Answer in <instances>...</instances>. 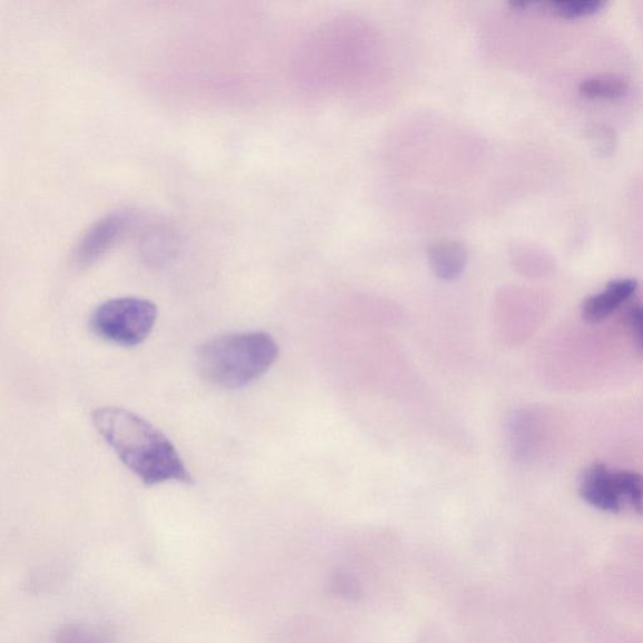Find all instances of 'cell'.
<instances>
[{
    "label": "cell",
    "mask_w": 643,
    "mask_h": 643,
    "mask_svg": "<svg viewBox=\"0 0 643 643\" xmlns=\"http://www.w3.org/2000/svg\"><path fill=\"white\" fill-rule=\"evenodd\" d=\"M92 422L121 463L146 486L169 482L192 484L177 447L158 427L128 408H97Z\"/></svg>",
    "instance_id": "obj_1"
},
{
    "label": "cell",
    "mask_w": 643,
    "mask_h": 643,
    "mask_svg": "<svg viewBox=\"0 0 643 643\" xmlns=\"http://www.w3.org/2000/svg\"><path fill=\"white\" fill-rule=\"evenodd\" d=\"M279 347L266 333L220 336L204 344L197 365L204 379L222 388H240L257 382L276 364Z\"/></svg>",
    "instance_id": "obj_2"
},
{
    "label": "cell",
    "mask_w": 643,
    "mask_h": 643,
    "mask_svg": "<svg viewBox=\"0 0 643 643\" xmlns=\"http://www.w3.org/2000/svg\"><path fill=\"white\" fill-rule=\"evenodd\" d=\"M158 315V307L149 299L112 298L92 311L90 328L96 337L106 343L136 347L151 335Z\"/></svg>",
    "instance_id": "obj_3"
},
{
    "label": "cell",
    "mask_w": 643,
    "mask_h": 643,
    "mask_svg": "<svg viewBox=\"0 0 643 643\" xmlns=\"http://www.w3.org/2000/svg\"><path fill=\"white\" fill-rule=\"evenodd\" d=\"M580 493L584 501L603 512L619 513L622 510V496L615 475L603 464H592L583 472Z\"/></svg>",
    "instance_id": "obj_4"
},
{
    "label": "cell",
    "mask_w": 643,
    "mask_h": 643,
    "mask_svg": "<svg viewBox=\"0 0 643 643\" xmlns=\"http://www.w3.org/2000/svg\"><path fill=\"white\" fill-rule=\"evenodd\" d=\"M639 288L635 279H617L611 281L605 290L593 295L583 301L582 316L584 320L590 324H599V322L606 319L620 306L635 295Z\"/></svg>",
    "instance_id": "obj_5"
},
{
    "label": "cell",
    "mask_w": 643,
    "mask_h": 643,
    "mask_svg": "<svg viewBox=\"0 0 643 643\" xmlns=\"http://www.w3.org/2000/svg\"><path fill=\"white\" fill-rule=\"evenodd\" d=\"M428 263L437 278L453 281L461 278L466 263L467 251L457 241H438L427 251Z\"/></svg>",
    "instance_id": "obj_6"
},
{
    "label": "cell",
    "mask_w": 643,
    "mask_h": 643,
    "mask_svg": "<svg viewBox=\"0 0 643 643\" xmlns=\"http://www.w3.org/2000/svg\"><path fill=\"white\" fill-rule=\"evenodd\" d=\"M515 9L525 12H545L564 19L590 17L606 7L601 0H551V2H515Z\"/></svg>",
    "instance_id": "obj_7"
},
{
    "label": "cell",
    "mask_w": 643,
    "mask_h": 643,
    "mask_svg": "<svg viewBox=\"0 0 643 643\" xmlns=\"http://www.w3.org/2000/svg\"><path fill=\"white\" fill-rule=\"evenodd\" d=\"M578 91L586 100L617 101L625 99L630 83L620 76L602 75L581 82Z\"/></svg>",
    "instance_id": "obj_8"
},
{
    "label": "cell",
    "mask_w": 643,
    "mask_h": 643,
    "mask_svg": "<svg viewBox=\"0 0 643 643\" xmlns=\"http://www.w3.org/2000/svg\"><path fill=\"white\" fill-rule=\"evenodd\" d=\"M615 481L622 498H625L632 505V508L639 513L643 511V476L633 472H616Z\"/></svg>",
    "instance_id": "obj_9"
},
{
    "label": "cell",
    "mask_w": 643,
    "mask_h": 643,
    "mask_svg": "<svg viewBox=\"0 0 643 643\" xmlns=\"http://www.w3.org/2000/svg\"><path fill=\"white\" fill-rule=\"evenodd\" d=\"M55 643H109L93 629L82 623H70L56 633Z\"/></svg>",
    "instance_id": "obj_10"
},
{
    "label": "cell",
    "mask_w": 643,
    "mask_h": 643,
    "mask_svg": "<svg viewBox=\"0 0 643 643\" xmlns=\"http://www.w3.org/2000/svg\"><path fill=\"white\" fill-rule=\"evenodd\" d=\"M627 320L635 337L637 354L643 357V306H633L627 311Z\"/></svg>",
    "instance_id": "obj_11"
}]
</instances>
